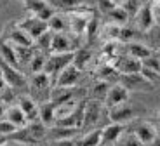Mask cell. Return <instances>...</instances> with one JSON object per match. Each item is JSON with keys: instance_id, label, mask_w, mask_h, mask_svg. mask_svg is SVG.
Here are the masks:
<instances>
[{"instance_id": "cell-48", "label": "cell", "mask_w": 160, "mask_h": 146, "mask_svg": "<svg viewBox=\"0 0 160 146\" xmlns=\"http://www.w3.org/2000/svg\"><path fill=\"white\" fill-rule=\"evenodd\" d=\"M5 139H7V138H5V136H2V138H0V144H2V143H4Z\"/></svg>"}, {"instance_id": "cell-27", "label": "cell", "mask_w": 160, "mask_h": 146, "mask_svg": "<svg viewBox=\"0 0 160 146\" xmlns=\"http://www.w3.org/2000/svg\"><path fill=\"white\" fill-rule=\"evenodd\" d=\"M99 78L103 80V82H118L120 78V71L117 70L113 64H106V66H103L99 70Z\"/></svg>"}, {"instance_id": "cell-46", "label": "cell", "mask_w": 160, "mask_h": 146, "mask_svg": "<svg viewBox=\"0 0 160 146\" xmlns=\"http://www.w3.org/2000/svg\"><path fill=\"white\" fill-rule=\"evenodd\" d=\"M5 87H7V83H5V80H4V78H2V75H0V92L4 91Z\"/></svg>"}, {"instance_id": "cell-4", "label": "cell", "mask_w": 160, "mask_h": 146, "mask_svg": "<svg viewBox=\"0 0 160 146\" xmlns=\"http://www.w3.org/2000/svg\"><path fill=\"white\" fill-rule=\"evenodd\" d=\"M16 26L21 28V30H23V32L26 33V35L33 40V42H35V40L38 38V37L42 35L44 32H47V30H49L47 23H45V21H42L40 18L33 16V14H32V16H28V18H24L23 21H19Z\"/></svg>"}, {"instance_id": "cell-44", "label": "cell", "mask_w": 160, "mask_h": 146, "mask_svg": "<svg viewBox=\"0 0 160 146\" xmlns=\"http://www.w3.org/2000/svg\"><path fill=\"white\" fill-rule=\"evenodd\" d=\"M0 146H21V143H18V141H12V139H5L4 143Z\"/></svg>"}, {"instance_id": "cell-21", "label": "cell", "mask_w": 160, "mask_h": 146, "mask_svg": "<svg viewBox=\"0 0 160 146\" xmlns=\"http://www.w3.org/2000/svg\"><path fill=\"white\" fill-rule=\"evenodd\" d=\"M94 0H49V4L54 9H80L84 5H92Z\"/></svg>"}, {"instance_id": "cell-20", "label": "cell", "mask_w": 160, "mask_h": 146, "mask_svg": "<svg viewBox=\"0 0 160 146\" xmlns=\"http://www.w3.org/2000/svg\"><path fill=\"white\" fill-rule=\"evenodd\" d=\"M4 118L7 120V122H11L12 125L16 127V129H19V127H24L26 125V118H24L23 111L19 110V106L18 104H14V106H9L5 108V113H4Z\"/></svg>"}, {"instance_id": "cell-11", "label": "cell", "mask_w": 160, "mask_h": 146, "mask_svg": "<svg viewBox=\"0 0 160 146\" xmlns=\"http://www.w3.org/2000/svg\"><path fill=\"white\" fill-rule=\"evenodd\" d=\"M108 110H110V113H108L110 120L115 123H122V125L125 122H129V120H132V117H134V110H132L131 104H127V101L115 104V106L108 108Z\"/></svg>"}, {"instance_id": "cell-1", "label": "cell", "mask_w": 160, "mask_h": 146, "mask_svg": "<svg viewBox=\"0 0 160 146\" xmlns=\"http://www.w3.org/2000/svg\"><path fill=\"white\" fill-rule=\"evenodd\" d=\"M45 129H47V127L42 122H30L24 127L16 129L12 134H9L7 139L18 141V143H21V144H32V143H38L40 139L45 138Z\"/></svg>"}, {"instance_id": "cell-35", "label": "cell", "mask_w": 160, "mask_h": 146, "mask_svg": "<svg viewBox=\"0 0 160 146\" xmlns=\"http://www.w3.org/2000/svg\"><path fill=\"white\" fill-rule=\"evenodd\" d=\"M141 4H143L141 0H125L124 4H120V5L124 7V11L127 12V14H129V18H131V16H134V14H136V12L139 11Z\"/></svg>"}, {"instance_id": "cell-43", "label": "cell", "mask_w": 160, "mask_h": 146, "mask_svg": "<svg viewBox=\"0 0 160 146\" xmlns=\"http://www.w3.org/2000/svg\"><path fill=\"white\" fill-rule=\"evenodd\" d=\"M146 146H160V130L155 134V138L152 139V143H150V144H146Z\"/></svg>"}, {"instance_id": "cell-30", "label": "cell", "mask_w": 160, "mask_h": 146, "mask_svg": "<svg viewBox=\"0 0 160 146\" xmlns=\"http://www.w3.org/2000/svg\"><path fill=\"white\" fill-rule=\"evenodd\" d=\"M77 146H101V129L85 134L80 141H77Z\"/></svg>"}, {"instance_id": "cell-32", "label": "cell", "mask_w": 160, "mask_h": 146, "mask_svg": "<svg viewBox=\"0 0 160 146\" xmlns=\"http://www.w3.org/2000/svg\"><path fill=\"white\" fill-rule=\"evenodd\" d=\"M141 66L148 68V70H153V71H158V73H160V58L152 52V54L146 56L144 59H141Z\"/></svg>"}, {"instance_id": "cell-33", "label": "cell", "mask_w": 160, "mask_h": 146, "mask_svg": "<svg viewBox=\"0 0 160 146\" xmlns=\"http://www.w3.org/2000/svg\"><path fill=\"white\" fill-rule=\"evenodd\" d=\"M51 37H52V32H51V30H47V32H44L38 38L35 40L37 45H38V49L42 52H44V51H51Z\"/></svg>"}, {"instance_id": "cell-3", "label": "cell", "mask_w": 160, "mask_h": 146, "mask_svg": "<svg viewBox=\"0 0 160 146\" xmlns=\"http://www.w3.org/2000/svg\"><path fill=\"white\" fill-rule=\"evenodd\" d=\"M0 75L5 80V83H7L9 87H12V89H24V87H26V78H24V75L16 66L5 63L2 58H0Z\"/></svg>"}, {"instance_id": "cell-36", "label": "cell", "mask_w": 160, "mask_h": 146, "mask_svg": "<svg viewBox=\"0 0 160 146\" xmlns=\"http://www.w3.org/2000/svg\"><path fill=\"white\" fill-rule=\"evenodd\" d=\"M108 89H110V83L101 80V82H98L96 85H94V91H92V94H94V98H96V99H104V96H106Z\"/></svg>"}, {"instance_id": "cell-39", "label": "cell", "mask_w": 160, "mask_h": 146, "mask_svg": "<svg viewBox=\"0 0 160 146\" xmlns=\"http://www.w3.org/2000/svg\"><path fill=\"white\" fill-rule=\"evenodd\" d=\"M14 130H16V127L12 125L11 122H7L5 118H4V120L0 118V136H5V138H7V136L12 134Z\"/></svg>"}, {"instance_id": "cell-26", "label": "cell", "mask_w": 160, "mask_h": 146, "mask_svg": "<svg viewBox=\"0 0 160 146\" xmlns=\"http://www.w3.org/2000/svg\"><path fill=\"white\" fill-rule=\"evenodd\" d=\"M47 28L51 30V32H64V30L68 28L66 18L61 16V14H58V12H54V14L47 19Z\"/></svg>"}, {"instance_id": "cell-14", "label": "cell", "mask_w": 160, "mask_h": 146, "mask_svg": "<svg viewBox=\"0 0 160 146\" xmlns=\"http://www.w3.org/2000/svg\"><path fill=\"white\" fill-rule=\"evenodd\" d=\"M80 129L75 127H64V125H51L45 129V138L51 139V141H59V139H70L78 132Z\"/></svg>"}, {"instance_id": "cell-37", "label": "cell", "mask_w": 160, "mask_h": 146, "mask_svg": "<svg viewBox=\"0 0 160 146\" xmlns=\"http://www.w3.org/2000/svg\"><path fill=\"white\" fill-rule=\"evenodd\" d=\"M139 73H141V75H143L146 80H148V82H152L153 85H155V83H160V73H158V71H153V70H148V68H143V66H141Z\"/></svg>"}, {"instance_id": "cell-34", "label": "cell", "mask_w": 160, "mask_h": 146, "mask_svg": "<svg viewBox=\"0 0 160 146\" xmlns=\"http://www.w3.org/2000/svg\"><path fill=\"white\" fill-rule=\"evenodd\" d=\"M115 146H143L139 143V139L136 138V136H134V132H132V134H129V136H120L118 138V141L115 143Z\"/></svg>"}, {"instance_id": "cell-10", "label": "cell", "mask_w": 160, "mask_h": 146, "mask_svg": "<svg viewBox=\"0 0 160 146\" xmlns=\"http://www.w3.org/2000/svg\"><path fill=\"white\" fill-rule=\"evenodd\" d=\"M127 99H129V91L120 82H115L113 85H110L108 92L104 96V106L112 108V106H115V104L125 103Z\"/></svg>"}, {"instance_id": "cell-17", "label": "cell", "mask_w": 160, "mask_h": 146, "mask_svg": "<svg viewBox=\"0 0 160 146\" xmlns=\"http://www.w3.org/2000/svg\"><path fill=\"white\" fill-rule=\"evenodd\" d=\"M75 94H77L75 87H54L51 91V99H49V101H52L56 106H59V104H63V103L72 101V99L75 98Z\"/></svg>"}, {"instance_id": "cell-28", "label": "cell", "mask_w": 160, "mask_h": 146, "mask_svg": "<svg viewBox=\"0 0 160 146\" xmlns=\"http://www.w3.org/2000/svg\"><path fill=\"white\" fill-rule=\"evenodd\" d=\"M127 51H129V56H132V58H136V59H144L146 56H150L152 54V51H150L146 45H143V43H129V47H127Z\"/></svg>"}, {"instance_id": "cell-40", "label": "cell", "mask_w": 160, "mask_h": 146, "mask_svg": "<svg viewBox=\"0 0 160 146\" xmlns=\"http://www.w3.org/2000/svg\"><path fill=\"white\" fill-rule=\"evenodd\" d=\"M134 38V32L131 28H120V33H118V40L122 42H131Z\"/></svg>"}, {"instance_id": "cell-9", "label": "cell", "mask_w": 160, "mask_h": 146, "mask_svg": "<svg viewBox=\"0 0 160 146\" xmlns=\"http://www.w3.org/2000/svg\"><path fill=\"white\" fill-rule=\"evenodd\" d=\"M80 75H82V71L70 63L68 66H64L58 73V77H56V80H54L52 85L54 87H75L77 82L80 80Z\"/></svg>"}, {"instance_id": "cell-23", "label": "cell", "mask_w": 160, "mask_h": 146, "mask_svg": "<svg viewBox=\"0 0 160 146\" xmlns=\"http://www.w3.org/2000/svg\"><path fill=\"white\" fill-rule=\"evenodd\" d=\"M0 58L5 61V63L12 64V66L18 68V58H16V51H14V45L11 42H5V40H0Z\"/></svg>"}, {"instance_id": "cell-49", "label": "cell", "mask_w": 160, "mask_h": 146, "mask_svg": "<svg viewBox=\"0 0 160 146\" xmlns=\"http://www.w3.org/2000/svg\"><path fill=\"white\" fill-rule=\"evenodd\" d=\"M157 123H158V129H160V117H158V122H157Z\"/></svg>"}, {"instance_id": "cell-19", "label": "cell", "mask_w": 160, "mask_h": 146, "mask_svg": "<svg viewBox=\"0 0 160 146\" xmlns=\"http://www.w3.org/2000/svg\"><path fill=\"white\" fill-rule=\"evenodd\" d=\"M155 134H157V129L153 125H150V123H146V122L136 125V129H134V136L139 139V143L143 146L150 144V143H152V139L155 138Z\"/></svg>"}, {"instance_id": "cell-22", "label": "cell", "mask_w": 160, "mask_h": 146, "mask_svg": "<svg viewBox=\"0 0 160 146\" xmlns=\"http://www.w3.org/2000/svg\"><path fill=\"white\" fill-rule=\"evenodd\" d=\"M7 42H11L12 45H24V47H28V45H32L33 40L30 38L26 33L21 30V28H14V30H11L7 35Z\"/></svg>"}, {"instance_id": "cell-15", "label": "cell", "mask_w": 160, "mask_h": 146, "mask_svg": "<svg viewBox=\"0 0 160 146\" xmlns=\"http://www.w3.org/2000/svg\"><path fill=\"white\" fill-rule=\"evenodd\" d=\"M113 66L120 71V73H139L141 70V61L132 58V56H122L117 58Z\"/></svg>"}, {"instance_id": "cell-16", "label": "cell", "mask_w": 160, "mask_h": 146, "mask_svg": "<svg viewBox=\"0 0 160 146\" xmlns=\"http://www.w3.org/2000/svg\"><path fill=\"white\" fill-rule=\"evenodd\" d=\"M70 37L64 32H52L51 37V52H70L73 51Z\"/></svg>"}, {"instance_id": "cell-6", "label": "cell", "mask_w": 160, "mask_h": 146, "mask_svg": "<svg viewBox=\"0 0 160 146\" xmlns=\"http://www.w3.org/2000/svg\"><path fill=\"white\" fill-rule=\"evenodd\" d=\"M136 18V24L141 32H150L155 24V9H153L152 2H146V4H141L139 11L134 14Z\"/></svg>"}, {"instance_id": "cell-24", "label": "cell", "mask_w": 160, "mask_h": 146, "mask_svg": "<svg viewBox=\"0 0 160 146\" xmlns=\"http://www.w3.org/2000/svg\"><path fill=\"white\" fill-rule=\"evenodd\" d=\"M89 61H91V51H89V49H78V51H73L72 64L75 68H78L80 71H84L85 68H87Z\"/></svg>"}, {"instance_id": "cell-42", "label": "cell", "mask_w": 160, "mask_h": 146, "mask_svg": "<svg viewBox=\"0 0 160 146\" xmlns=\"http://www.w3.org/2000/svg\"><path fill=\"white\" fill-rule=\"evenodd\" d=\"M51 146H77V141H73V138H70V139H59V141H52Z\"/></svg>"}, {"instance_id": "cell-41", "label": "cell", "mask_w": 160, "mask_h": 146, "mask_svg": "<svg viewBox=\"0 0 160 146\" xmlns=\"http://www.w3.org/2000/svg\"><path fill=\"white\" fill-rule=\"evenodd\" d=\"M98 4H99L101 12H104V14H108V12L112 11V9L115 7V5H117V4H113L112 0H98Z\"/></svg>"}, {"instance_id": "cell-2", "label": "cell", "mask_w": 160, "mask_h": 146, "mask_svg": "<svg viewBox=\"0 0 160 146\" xmlns=\"http://www.w3.org/2000/svg\"><path fill=\"white\" fill-rule=\"evenodd\" d=\"M72 61H73V51H70V52H52L51 56L45 58L44 71L52 78V83L56 80L58 73H59L64 66H68Z\"/></svg>"}, {"instance_id": "cell-18", "label": "cell", "mask_w": 160, "mask_h": 146, "mask_svg": "<svg viewBox=\"0 0 160 146\" xmlns=\"http://www.w3.org/2000/svg\"><path fill=\"white\" fill-rule=\"evenodd\" d=\"M38 120L45 127L54 125V122H56V104L52 101H45L38 106Z\"/></svg>"}, {"instance_id": "cell-25", "label": "cell", "mask_w": 160, "mask_h": 146, "mask_svg": "<svg viewBox=\"0 0 160 146\" xmlns=\"http://www.w3.org/2000/svg\"><path fill=\"white\" fill-rule=\"evenodd\" d=\"M32 85L37 91H45V89H51L52 87V78L45 73V71H38V73H33Z\"/></svg>"}, {"instance_id": "cell-29", "label": "cell", "mask_w": 160, "mask_h": 146, "mask_svg": "<svg viewBox=\"0 0 160 146\" xmlns=\"http://www.w3.org/2000/svg\"><path fill=\"white\" fill-rule=\"evenodd\" d=\"M45 58H47V56H45L42 51H40V52H33L32 59H30V63H28L30 71H32V73H38V71H44Z\"/></svg>"}, {"instance_id": "cell-31", "label": "cell", "mask_w": 160, "mask_h": 146, "mask_svg": "<svg viewBox=\"0 0 160 146\" xmlns=\"http://www.w3.org/2000/svg\"><path fill=\"white\" fill-rule=\"evenodd\" d=\"M106 16H108L113 23H125V21L129 19V14L124 11V7H122V5H115V7H113L112 11L106 14Z\"/></svg>"}, {"instance_id": "cell-38", "label": "cell", "mask_w": 160, "mask_h": 146, "mask_svg": "<svg viewBox=\"0 0 160 146\" xmlns=\"http://www.w3.org/2000/svg\"><path fill=\"white\" fill-rule=\"evenodd\" d=\"M104 33H106V37H108L110 40H118V33H120V26L118 24H115V23H112V24H108V26L104 28Z\"/></svg>"}, {"instance_id": "cell-13", "label": "cell", "mask_w": 160, "mask_h": 146, "mask_svg": "<svg viewBox=\"0 0 160 146\" xmlns=\"http://www.w3.org/2000/svg\"><path fill=\"white\" fill-rule=\"evenodd\" d=\"M124 134V125L122 123H108L101 129V146H112L118 141V138Z\"/></svg>"}, {"instance_id": "cell-5", "label": "cell", "mask_w": 160, "mask_h": 146, "mask_svg": "<svg viewBox=\"0 0 160 146\" xmlns=\"http://www.w3.org/2000/svg\"><path fill=\"white\" fill-rule=\"evenodd\" d=\"M118 82L127 91H153V83L148 82L141 73H120Z\"/></svg>"}, {"instance_id": "cell-45", "label": "cell", "mask_w": 160, "mask_h": 146, "mask_svg": "<svg viewBox=\"0 0 160 146\" xmlns=\"http://www.w3.org/2000/svg\"><path fill=\"white\" fill-rule=\"evenodd\" d=\"M4 113H5V104L0 101V118H4Z\"/></svg>"}, {"instance_id": "cell-12", "label": "cell", "mask_w": 160, "mask_h": 146, "mask_svg": "<svg viewBox=\"0 0 160 146\" xmlns=\"http://www.w3.org/2000/svg\"><path fill=\"white\" fill-rule=\"evenodd\" d=\"M18 106L23 111L26 122H40L38 120V104L33 101L30 96H19L18 98Z\"/></svg>"}, {"instance_id": "cell-8", "label": "cell", "mask_w": 160, "mask_h": 146, "mask_svg": "<svg viewBox=\"0 0 160 146\" xmlns=\"http://www.w3.org/2000/svg\"><path fill=\"white\" fill-rule=\"evenodd\" d=\"M23 4L33 16L40 18V19L45 21V23H47V19L56 12V9L49 4V0H23Z\"/></svg>"}, {"instance_id": "cell-7", "label": "cell", "mask_w": 160, "mask_h": 146, "mask_svg": "<svg viewBox=\"0 0 160 146\" xmlns=\"http://www.w3.org/2000/svg\"><path fill=\"white\" fill-rule=\"evenodd\" d=\"M101 110H103V106H101V103L98 101V99H92V101H85L84 120H82V127H80V130L91 129V127L96 125V123L99 122V118H101Z\"/></svg>"}, {"instance_id": "cell-47", "label": "cell", "mask_w": 160, "mask_h": 146, "mask_svg": "<svg viewBox=\"0 0 160 146\" xmlns=\"http://www.w3.org/2000/svg\"><path fill=\"white\" fill-rule=\"evenodd\" d=\"M112 2H113V4H117V5H120V4H124L125 0H112Z\"/></svg>"}]
</instances>
